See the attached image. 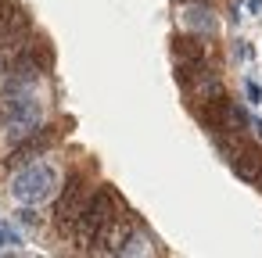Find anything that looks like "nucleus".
Instances as JSON below:
<instances>
[{"label": "nucleus", "instance_id": "1a4fd4ad", "mask_svg": "<svg viewBox=\"0 0 262 258\" xmlns=\"http://www.w3.org/2000/svg\"><path fill=\"white\" fill-rule=\"evenodd\" d=\"M248 97H251V101H255V104H258V101H262V90H258V83H248Z\"/></svg>", "mask_w": 262, "mask_h": 258}, {"label": "nucleus", "instance_id": "6e6552de", "mask_svg": "<svg viewBox=\"0 0 262 258\" xmlns=\"http://www.w3.org/2000/svg\"><path fill=\"white\" fill-rule=\"evenodd\" d=\"M18 222H22V226H36V222H40V219H36V208H33V204H29V208H18Z\"/></svg>", "mask_w": 262, "mask_h": 258}, {"label": "nucleus", "instance_id": "9d476101", "mask_svg": "<svg viewBox=\"0 0 262 258\" xmlns=\"http://www.w3.org/2000/svg\"><path fill=\"white\" fill-rule=\"evenodd\" d=\"M176 4H212V0H176Z\"/></svg>", "mask_w": 262, "mask_h": 258}, {"label": "nucleus", "instance_id": "f8f14e48", "mask_svg": "<svg viewBox=\"0 0 262 258\" xmlns=\"http://www.w3.org/2000/svg\"><path fill=\"white\" fill-rule=\"evenodd\" d=\"M258 186H262V183H258Z\"/></svg>", "mask_w": 262, "mask_h": 258}, {"label": "nucleus", "instance_id": "0eeeda50", "mask_svg": "<svg viewBox=\"0 0 262 258\" xmlns=\"http://www.w3.org/2000/svg\"><path fill=\"white\" fill-rule=\"evenodd\" d=\"M187 18L201 29V36H212L215 33V18H212V4H190Z\"/></svg>", "mask_w": 262, "mask_h": 258}, {"label": "nucleus", "instance_id": "20e7f679", "mask_svg": "<svg viewBox=\"0 0 262 258\" xmlns=\"http://www.w3.org/2000/svg\"><path fill=\"white\" fill-rule=\"evenodd\" d=\"M22 169H26V172H22V176L15 179V186H11L15 197H18V201H29V204L40 201V197H47V190H51L47 183L54 179V169H47V165H33V161L22 165Z\"/></svg>", "mask_w": 262, "mask_h": 258}, {"label": "nucleus", "instance_id": "423d86ee", "mask_svg": "<svg viewBox=\"0 0 262 258\" xmlns=\"http://www.w3.org/2000/svg\"><path fill=\"white\" fill-rule=\"evenodd\" d=\"M169 51L176 61H208L212 58V43L201 33H176L169 40Z\"/></svg>", "mask_w": 262, "mask_h": 258}, {"label": "nucleus", "instance_id": "9b49d317", "mask_svg": "<svg viewBox=\"0 0 262 258\" xmlns=\"http://www.w3.org/2000/svg\"><path fill=\"white\" fill-rule=\"evenodd\" d=\"M251 129H258V136H262V122H255V126H251Z\"/></svg>", "mask_w": 262, "mask_h": 258}, {"label": "nucleus", "instance_id": "39448f33", "mask_svg": "<svg viewBox=\"0 0 262 258\" xmlns=\"http://www.w3.org/2000/svg\"><path fill=\"white\" fill-rule=\"evenodd\" d=\"M190 111H194V119H198L208 133H219V129L230 126V93L208 97V101H190Z\"/></svg>", "mask_w": 262, "mask_h": 258}, {"label": "nucleus", "instance_id": "7ed1b4c3", "mask_svg": "<svg viewBox=\"0 0 262 258\" xmlns=\"http://www.w3.org/2000/svg\"><path fill=\"white\" fill-rule=\"evenodd\" d=\"M61 133H65V129H58V126H43V129L26 133V136H22L15 147H11V154L4 158V165H8V169H22V165L36 161L43 151H51V147L61 140Z\"/></svg>", "mask_w": 262, "mask_h": 258}, {"label": "nucleus", "instance_id": "f03ea898", "mask_svg": "<svg viewBox=\"0 0 262 258\" xmlns=\"http://www.w3.org/2000/svg\"><path fill=\"white\" fill-rule=\"evenodd\" d=\"M86 194H90V176H86V169H72V172L65 176L58 197H54V226H58L61 233L69 229V222H72V215L79 212V204L86 201Z\"/></svg>", "mask_w": 262, "mask_h": 258}, {"label": "nucleus", "instance_id": "f257e3e1", "mask_svg": "<svg viewBox=\"0 0 262 258\" xmlns=\"http://www.w3.org/2000/svg\"><path fill=\"white\" fill-rule=\"evenodd\" d=\"M119 208H122V197H119L115 186H108V183L90 186V194H86V201L79 204V212L72 215L65 237H69L72 244H79V251H97V240H101V233L108 229V222L119 215Z\"/></svg>", "mask_w": 262, "mask_h": 258}]
</instances>
